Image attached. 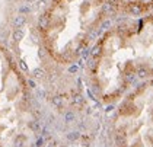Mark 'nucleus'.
Instances as JSON below:
<instances>
[{
    "label": "nucleus",
    "instance_id": "nucleus-4",
    "mask_svg": "<svg viewBox=\"0 0 153 147\" xmlns=\"http://www.w3.org/2000/svg\"><path fill=\"white\" fill-rule=\"evenodd\" d=\"M35 133L29 86L15 63L0 91V147H32Z\"/></svg>",
    "mask_w": 153,
    "mask_h": 147
},
{
    "label": "nucleus",
    "instance_id": "nucleus-2",
    "mask_svg": "<svg viewBox=\"0 0 153 147\" xmlns=\"http://www.w3.org/2000/svg\"><path fill=\"white\" fill-rule=\"evenodd\" d=\"M136 18L117 16L85 58V77L96 101L105 106L115 105L136 86L141 76L134 42Z\"/></svg>",
    "mask_w": 153,
    "mask_h": 147
},
{
    "label": "nucleus",
    "instance_id": "nucleus-5",
    "mask_svg": "<svg viewBox=\"0 0 153 147\" xmlns=\"http://www.w3.org/2000/svg\"><path fill=\"white\" fill-rule=\"evenodd\" d=\"M13 64H15V61H13L10 53L0 44V91L3 89Z\"/></svg>",
    "mask_w": 153,
    "mask_h": 147
},
{
    "label": "nucleus",
    "instance_id": "nucleus-3",
    "mask_svg": "<svg viewBox=\"0 0 153 147\" xmlns=\"http://www.w3.org/2000/svg\"><path fill=\"white\" fill-rule=\"evenodd\" d=\"M111 147H153V79L140 80L115 103Z\"/></svg>",
    "mask_w": 153,
    "mask_h": 147
},
{
    "label": "nucleus",
    "instance_id": "nucleus-1",
    "mask_svg": "<svg viewBox=\"0 0 153 147\" xmlns=\"http://www.w3.org/2000/svg\"><path fill=\"white\" fill-rule=\"evenodd\" d=\"M117 18L111 0H53L38 18V32L47 56L59 66L83 61Z\"/></svg>",
    "mask_w": 153,
    "mask_h": 147
}]
</instances>
